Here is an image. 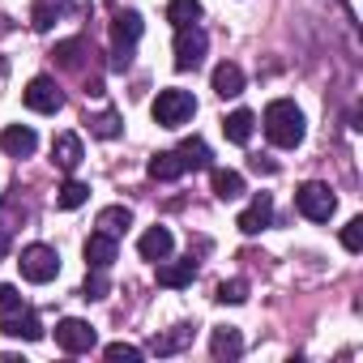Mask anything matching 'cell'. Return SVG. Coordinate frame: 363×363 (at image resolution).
<instances>
[{"instance_id":"83f0119b","label":"cell","mask_w":363,"mask_h":363,"mask_svg":"<svg viewBox=\"0 0 363 363\" xmlns=\"http://www.w3.org/2000/svg\"><path fill=\"white\" fill-rule=\"evenodd\" d=\"M90 133H94V137H103V141L120 137V116H116V111H99V116L90 120Z\"/></svg>"},{"instance_id":"d590c367","label":"cell","mask_w":363,"mask_h":363,"mask_svg":"<svg viewBox=\"0 0 363 363\" xmlns=\"http://www.w3.org/2000/svg\"><path fill=\"white\" fill-rule=\"evenodd\" d=\"M5 73H9V65H5V60H0V77H5Z\"/></svg>"},{"instance_id":"6da1fadb","label":"cell","mask_w":363,"mask_h":363,"mask_svg":"<svg viewBox=\"0 0 363 363\" xmlns=\"http://www.w3.org/2000/svg\"><path fill=\"white\" fill-rule=\"evenodd\" d=\"M265 137L278 145V150H295L299 141H303V133H308V124H303V111L291 103V99H274L269 107H265Z\"/></svg>"},{"instance_id":"30bf717a","label":"cell","mask_w":363,"mask_h":363,"mask_svg":"<svg viewBox=\"0 0 363 363\" xmlns=\"http://www.w3.org/2000/svg\"><path fill=\"white\" fill-rule=\"evenodd\" d=\"M0 150H5L9 158H30V154L39 150V137H35V128H26V124H9L5 133H0Z\"/></svg>"},{"instance_id":"484cf974","label":"cell","mask_w":363,"mask_h":363,"mask_svg":"<svg viewBox=\"0 0 363 363\" xmlns=\"http://www.w3.org/2000/svg\"><path fill=\"white\" fill-rule=\"evenodd\" d=\"M82 52H86V43H82V39H65V43H56L52 60H56V65H65V69H77Z\"/></svg>"},{"instance_id":"ffe728a7","label":"cell","mask_w":363,"mask_h":363,"mask_svg":"<svg viewBox=\"0 0 363 363\" xmlns=\"http://www.w3.org/2000/svg\"><path fill=\"white\" fill-rule=\"evenodd\" d=\"M179 175H184V162H179L175 150H158V154L150 158V179H162V184H171V179H179Z\"/></svg>"},{"instance_id":"e575fe53","label":"cell","mask_w":363,"mask_h":363,"mask_svg":"<svg viewBox=\"0 0 363 363\" xmlns=\"http://www.w3.org/2000/svg\"><path fill=\"white\" fill-rule=\"evenodd\" d=\"M9 252V227H0V257Z\"/></svg>"},{"instance_id":"3957f363","label":"cell","mask_w":363,"mask_h":363,"mask_svg":"<svg viewBox=\"0 0 363 363\" xmlns=\"http://www.w3.org/2000/svg\"><path fill=\"white\" fill-rule=\"evenodd\" d=\"M18 269H22V278H26V282L43 286V282H52V278L60 274V252H56V248H48V244H30V248H22Z\"/></svg>"},{"instance_id":"5bb4252c","label":"cell","mask_w":363,"mask_h":363,"mask_svg":"<svg viewBox=\"0 0 363 363\" xmlns=\"http://www.w3.org/2000/svg\"><path fill=\"white\" fill-rule=\"evenodd\" d=\"M0 329H5L9 337H22V342H39V337H43V320H39L35 312H22V308H18V312H9Z\"/></svg>"},{"instance_id":"7c38bea8","label":"cell","mask_w":363,"mask_h":363,"mask_svg":"<svg viewBox=\"0 0 363 363\" xmlns=\"http://www.w3.org/2000/svg\"><path fill=\"white\" fill-rule=\"evenodd\" d=\"M82 252H86V265H90V269H111V261H116V252H120V248H116V235L94 231V235L86 240V248H82Z\"/></svg>"},{"instance_id":"ba28073f","label":"cell","mask_w":363,"mask_h":363,"mask_svg":"<svg viewBox=\"0 0 363 363\" xmlns=\"http://www.w3.org/2000/svg\"><path fill=\"white\" fill-rule=\"evenodd\" d=\"M269 223H274V201H269V193H257V197L248 201V210L235 218V227H240L244 235H261Z\"/></svg>"},{"instance_id":"8992f818","label":"cell","mask_w":363,"mask_h":363,"mask_svg":"<svg viewBox=\"0 0 363 363\" xmlns=\"http://www.w3.org/2000/svg\"><path fill=\"white\" fill-rule=\"evenodd\" d=\"M26 107L30 111H39V116H56L60 107H65V94L56 90V82L52 77H30V86H26Z\"/></svg>"},{"instance_id":"603a6c76","label":"cell","mask_w":363,"mask_h":363,"mask_svg":"<svg viewBox=\"0 0 363 363\" xmlns=\"http://www.w3.org/2000/svg\"><path fill=\"white\" fill-rule=\"evenodd\" d=\"M90 201V184H82V179H65V184L56 189V206L60 210H77Z\"/></svg>"},{"instance_id":"7402d4cb","label":"cell","mask_w":363,"mask_h":363,"mask_svg":"<svg viewBox=\"0 0 363 363\" xmlns=\"http://www.w3.org/2000/svg\"><path fill=\"white\" fill-rule=\"evenodd\" d=\"M201 18V0H167V22L179 30V26H193Z\"/></svg>"},{"instance_id":"4fadbf2b","label":"cell","mask_w":363,"mask_h":363,"mask_svg":"<svg viewBox=\"0 0 363 363\" xmlns=\"http://www.w3.org/2000/svg\"><path fill=\"white\" fill-rule=\"evenodd\" d=\"M82 137L77 133H60L56 141H52V162L60 167V171H77L82 167Z\"/></svg>"},{"instance_id":"1f68e13d","label":"cell","mask_w":363,"mask_h":363,"mask_svg":"<svg viewBox=\"0 0 363 363\" xmlns=\"http://www.w3.org/2000/svg\"><path fill=\"white\" fill-rule=\"evenodd\" d=\"M103 354H107L111 363H137V359H141V346H128V342H111Z\"/></svg>"},{"instance_id":"cb8c5ba5","label":"cell","mask_w":363,"mask_h":363,"mask_svg":"<svg viewBox=\"0 0 363 363\" xmlns=\"http://www.w3.org/2000/svg\"><path fill=\"white\" fill-rule=\"evenodd\" d=\"M214 197H218V201L244 197V175H240V171H214Z\"/></svg>"},{"instance_id":"52a82bcc","label":"cell","mask_w":363,"mask_h":363,"mask_svg":"<svg viewBox=\"0 0 363 363\" xmlns=\"http://www.w3.org/2000/svg\"><path fill=\"white\" fill-rule=\"evenodd\" d=\"M56 342H60V350H69V354H86V350H94L99 333H94L86 320L69 316V320H60V325H56Z\"/></svg>"},{"instance_id":"ac0fdd59","label":"cell","mask_w":363,"mask_h":363,"mask_svg":"<svg viewBox=\"0 0 363 363\" xmlns=\"http://www.w3.org/2000/svg\"><path fill=\"white\" fill-rule=\"evenodd\" d=\"M189 342H193V325H175V329L158 333V337L150 342V350H154V354H179Z\"/></svg>"},{"instance_id":"f1b7e54d","label":"cell","mask_w":363,"mask_h":363,"mask_svg":"<svg viewBox=\"0 0 363 363\" xmlns=\"http://www.w3.org/2000/svg\"><path fill=\"white\" fill-rule=\"evenodd\" d=\"M214 299H218V303H244V299H248V282H244V278H231V282H223V286L214 291Z\"/></svg>"},{"instance_id":"8fae6325","label":"cell","mask_w":363,"mask_h":363,"mask_svg":"<svg viewBox=\"0 0 363 363\" xmlns=\"http://www.w3.org/2000/svg\"><path fill=\"white\" fill-rule=\"evenodd\" d=\"M171 248H175V240H171V231L167 227H150L141 240H137V252H141V261H167L171 257Z\"/></svg>"},{"instance_id":"d6a6232c","label":"cell","mask_w":363,"mask_h":363,"mask_svg":"<svg viewBox=\"0 0 363 363\" xmlns=\"http://www.w3.org/2000/svg\"><path fill=\"white\" fill-rule=\"evenodd\" d=\"M18 308H22V295H18V286L0 282V316H9V312H18Z\"/></svg>"},{"instance_id":"f546056e","label":"cell","mask_w":363,"mask_h":363,"mask_svg":"<svg viewBox=\"0 0 363 363\" xmlns=\"http://www.w3.org/2000/svg\"><path fill=\"white\" fill-rule=\"evenodd\" d=\"M107 269H90V278H86V286H82V295L86 299H107Z\"/></svg>"},{"instance_id":"44dd1931","label":"cell","mask_w":363,"mask_h":363,"mask_svg":"<svg viewBox=\"0 0 363 363\" xmlns=\"http://www.w3.org/2000/svg\"><path fill=\"white\" fill-rule=\"evenodd\" d=\"M175 154H179V162H184V171H206L210 167V145L201 137H189Z\"/></svg>"},{"instance_id":"4dcf8cb0","label":"cell","mask_w":363,"mask_h":363,"mask_svg":"<svg viewBox=\"0 0 363 363\" xmlns=\"http://www.w3.org/2000/svg\"><path fill=\"white\" fill-rule=\"evenodd\" d=\"M342 248H346V252H359V248H363V218H350V223L342 227Z\"/></svg>"},{"instance_id":"836d02e7","label":"cell","mask_w":363,"mask_h":363,"mask_svg":"<svg viewBox=\"0 0 363 363\" xmlns=\"http://www.w3.org/2000/svg\"><path fill=\"white\" fill-rule=\"evenodd\" d=\"M252 171H265V175H274V171H278V167H274V162H269V158H252Z\"/></svg>"},{"instance_id":"2e32d148","label":"cell","mask_w":363,"mask_h":363,"mask_svg":"<svg viewBox=\"0 0 363 363\" xmlns=\"http://www.w3.org/2000/svg\"><path fill=\"white\" fill-rule=\"evenodd\" d=\"M210 354H214V359H240V354H244L240 329H231V325L214 329V333H210Z\"/></svg>"},{"instance_id":"277c9868","label":"cell","mask_w":363,"mask_h":363,"mask_svg":"<svg viewBox=\"0 0 363 363\" xmlns=\"http://www.w3.org/2000/svg\"><path fill=\"white\" fill-rule=\"evenodd\" d=\"M295 206H299L303 218H312V223H329L333 210H337V197L329 193V184H316V179H308V184L295 193Z\"/></svg>"},{"instance_id":"d6986e66","label":"cell","mask_w":363,"mask_h":363,"mask_svg":"<svg viewBox=\"0 0 363 363\" xmlns=\"http://www.w3.org/2000/svg\"><path fill=\"white\" fill-rule=\"evenodd\" d=\"M252 128H257V116L244 111V107L223 120V133H227V141H235V145H248V141H252Z\"/></svg>"},{"instance_id":"9c48e42d","label":"cell","mask_w":363,"mask_h":363,"mask_svg":"<svg viewBox=\"0 0 363 363\" xmlns=\"http://www.w3.org/2000/svg\"><path fill=\"white\" fill-rule=\"evenodd\" d=\"M141 30H145V22H141V13H133V9H124V13H116V22H111V39H116V52H124V56H133V43L141 39Z\"/></svg>"},{"instance_id":"5b68a950","label":"cell","mask_w":363,"mask_h":363,"mask_svg":"<svg viewBox=\"0 0 363 363\" xmlns=\"http://www.w3.org/2000/svg\"><path fill=\"white\" fill-rule=\"evenodd\" d=\"M206 48H210V39H206V30L193 22V26H179L175 30V69L179 73H189V69H197L201 60H206Z\"/></svg>"},{"instance_id":"d4e9b609","label":"cell","mask_w":363,"mask_h":363,"mask_svg":"<svg viewBox=\"0 0 363 363\" xmlns=\"http://www.w3.org/2000/svg\"><path fill=\"white\" fill-rule=\"evenodd\" d=\"M128 223H133V214H128L124 206H107V210L99 214V231H107V235H120Z\"/></svg>"},{"instance_id":"9a60e30c","label":"cell","mask_w":363,"mask_h":363,"mask_svg":"<svg viewBox=\"0 0 363 363\" xmlns=\"http://www.w3.org/2000/svg\"><path fill=\"white\" fill-rule=\"evenodd\" d=\"M214 94H218V99H235V94H244V69L231 65V60H223V65L214 69Z\"/></svg>"},{"instance_id":"e0dca14e","label":"cell","mask_w":363,"mask_h":363,"mask_svg":"<svg viewBox=\"0 0 363 363\" xmlns=\"http://www.w3.org/2000/svg\"><path fill=\"white\" fill-rule=\"evenodd\" d=\"M193 278H197V261H193V257H184V261H171V265H158V282H162V286H171V291L189 286Z\"/></svg>"},{"instance_id":"4316f807","label":"cell","mask_w":363,"mask_h":363,"mask_svg":"<svg viewBox=\"0 0 363 363\" xmlns=\"http://www.w3.org/2000/svg\"><path fill=\"white\" fill-rule=\"evenodd\" d=\"M56 18H60V9L52 5V0H35V9H30V26L35 30H52Z\"/></svg>"},{"instance_id":"7a4b0ae2","label":"cell","mask_w":363,"mask_h":363,"mask_svg":"<svg viewBox=\"0 0 363 363\" xmlns=\"http://www.w3.org/2000/svg\"><path fill=\"white\" fill-rule=\"evenodd\" d=\"M197 116V99L189 90H158L154 99V120L162 128H179V124H189Z\"/></svg>"}]
</instances>
